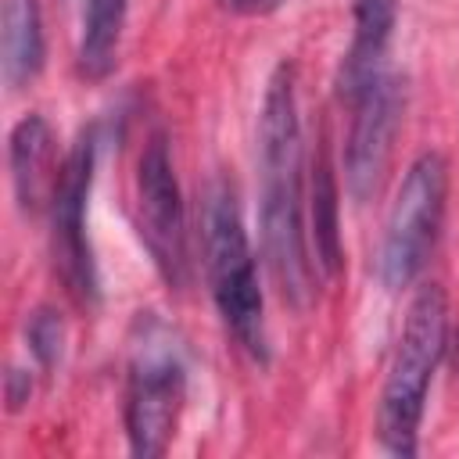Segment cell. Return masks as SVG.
Returning <instances> with one entry per match:
<instances>
[{"mask_svg": "<svg viewBox=\"0 0 459 459\" xmlns=\"http://www.w3.org/2000/svg\"><path fill=\"white\" fill-rule=\"evenodd\" d=\"M301 115H298V72L280 61L262 93L258 115V222L269 276L294 312H305L316 298V258L305 233L301 197Z\"/></svg>", "mask_w": 459, "mask_h": 459, "instance_id": "cell-1", "label": "cell"}, {"mask_svg": "<svg viewBox=\"0 0 459 459\" xmlns=\"http://www.w3.org/2000/svg\"><path fill=\"white\" fill-rule=\"evenodd\" d=\"M448 341V298L437 283H423L405 312L384 391L377 409V437L391 455H416L420 420L427 409V391Z\"/></svg>", "mask_w": 459, "mask_h": 459, "instance_id": "cell-2", "label": "cell"}, {"mask_svg": "<svg viewBox=\"0 0 459 459\" xmlns=\"http://www.w3.org/2000/svg\"><path fill=\"white\" fill-rule=\"evenodd\" d=\"M204 273L215 298V308L233 333V341L258 362H269V333H265V301L258 287L255 251L244 230V215L237 194L226 179H215L204 190Z\"/></svg>", "mask_w": 459, "mask_h": 459, "instance_id": "cell-3", "label": "cell"}, {"mask_svg": "<svg viewBox=\"0 0 459 459\" xmlns=\"http://www.w3.org/2000/svg\"><path fill=\"white\" fill-rule=\"evenodd\" d=\"M186 398V362L176 333L151 312L136 319L126 373V434L140 459H158L176 437Z\"/></svg>", "mask_w": 459, "mask_h": 459, "instance_id": "cell-4", "label": "cell"}, {"mask_svg": "<svg viewBox=\"0 0 459 459\" xmlns=\"http://www.w3.org/2000/svg\"><path fill=\"white\" fill-rule=\"evenodd\" d=\"M445 197H448V165L437 151H423L405 169L384 226L377 273L387 290H402L423 273L441 233Z\"/></svg>", "mask_w": 459, "mask_h": 459, "instance_id": "cell-5", "label": "cell"}, {"mask_svg": "<svg viewBox=\"0 0 459 459\" xmlns=\"http://www.w3.org/2000/svg\"><path fill=\"white\" fill-rule=\"evenodd\" d=\"M93 169H97V133L82 129L72 151L61 161L54 194H50V258L54 273L65 283L68 298L82 308H93L100 301V276L97 258L86 230L90 212V190H93Z\"/></svg>", "mask_w": 459, "mask_h": 459, "instance_id": "cell-6", "label": "cell"}, {"mask_svg": "<svg viewBox=\"0 0 459 459\" xmlns=\"http://www.w3.org/2000/svg\"><path fill=\"white\" fill-rule=\"evenodd\" d=\"M136 230L158 276L183 290L190 280L186 212L165 133H151L136 161Z\"/></svg>", "mask_w": 459, "mask_h": 459, "instance_id": "cell-7", "label": "cell"}, {"mask_svg": "<svg viewBox=\"0 0 459 459\" xmlns=\"http://www.w3.org/2000/svg\"><path fill=\"white\" fill-rule=\"evenodd\" d=\"M348 108H351V129L344 143V183L348 194L362 204L377 194L387 161L394 154V136L405 115V82L387 68Z\"/></svg>", "mask_w": 459, "mask_h": 459, "instance_id": "cell-8", "label": "cell"}, {"mask_svg": "<svg viewBox=\"0 0 459 459\" xmlns=\"http://www.w3.org/2000/svg\"><path fill=\"white\" fill-rule=\"evenodd\" d=\"M398 22V0H351V47L337 68V97L351 104L387 72V50Z\"/></svg>", "mask_w": 459, "mask_h": 459, "instance_id": "cell-9", "label": "cell"}, {"mask_svg": "<svg viewBox=\"0 0 459 459\" xmlns=\"http://www.w3.org/2000/svg\"><path fill=\"white\" fill-rule=\"evenodd\" d=\"M7 165H11L18 208L29 215L50 208V194L61 169H54V129L43 115H25L11 129Z\"/></svg>", "mask_w": 459, "mask_h": 459, "instance_id": "cell-10", "label": "cell"}, {"mask_svg": "<svg viewBox=\"0 0 459 459\" xmlns=\"http://www.w3.org/2000/svg\"><path fill=\"white\" fill-rule=\"evenodd\" d=\"M43 14L39 0H4L0 7V75L11 90H25L43 72Z\"/></svg>", "mask_w": 459, "mask_h": 459, "instance_id": "cell-11", "label": "cell"}, {"mask_svg": "<svg viewBox=\"0 0 459 459\" xmlns=\"http://www.w3.org/2000/svg\"><path fill=\"white\" fill-rule=\"evenodd\" d=\"M341 194H337V176L333 165L326 158V151L319 147L312 158V179H308V244L316 251V269L330 280L341 273L344 262V247H341Z\"/></svg>", "mask_w": 459, "mask_h": 459, "instance_id": "cell-12", "label": "cell"}, {"mask_svg": "<svg viewBox=\"0 0 459 459\" xmlns=\"http://www.w3.org/2000/svg\"><path fill=\"white\" fill-rule=\"evenodd\" d=\"M126 7L129 0H86L82 4V29H79V47H75V68L82 79L100 82L115 72L122 29H126Z\"/></svg>", "mask_w": 459, "mask_h": 459, "instance_id": "cell-13", "label": "cell"}, {"mask_svg": "<svg viewBox=\"0 0 459 459\" xmlns=\"http://www.w3.org/2000/svg\"><path fill=\"white\" fill-rule=\"evenodd\" d=\"M25 341H29V351H32L36 366L50 373L65 355V319H61V312L36 308L25 323Z\"/></svg>", "mask_w": 459, "mask_h": 459, "instance_id": "cell-14", "label": "cell"}, {"mask_svg": "<svg viewBox=\"0 0 459 459\" xmlns=\"http://www.w3.org/2000/svg\"><path fill=\"white\" fill-rule=\"evenodd\" d=\"M32 394V377L18 366L7 369V380H4V398H7V409H22Z\"/></svg>", "mask_w": 459, "mask_h": 459, "instance_id": "cell-15", "label": "cell"}, {"mask_svg": "<svg viewBox=\"0 0 459 459\" xmlns=\"http://www.w3.org/2000/svg\"><path fill=\"white\" fill-rule=\"evenodd\" d=\"M283 0H222V7L237 11V14H269L276 11Z\"/></svg>", "mask_w": 459, "mask_h": 459, "instance_id": "cell-16", "label": "cell"}]
</instances>
